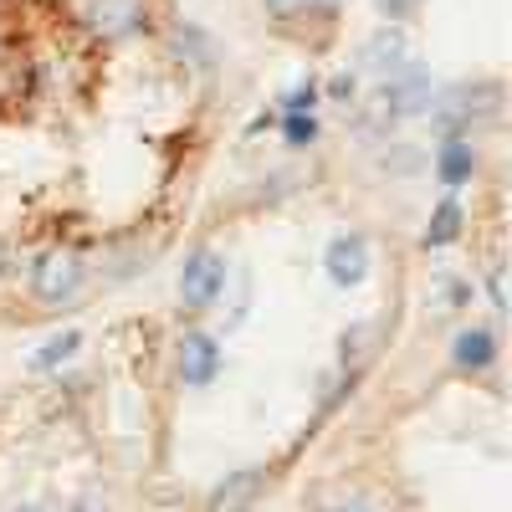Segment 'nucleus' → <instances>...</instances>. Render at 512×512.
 <instances>
[{
	"mask_svg": "<svg viewBox=\"0 0 512 512\" xmlns=\"http://www.w3.org/2000/svg\"><path fill=\"white\" fill-rule=\"evenodd\" d=\"M82 282H88V267H82L77 251H41L36 256V272H31V292L41 297V303H72V297L82 292Z\"/></svg>",
	"mask_w": 512,
	"mask_h": 512,
	"instance_id": "f257e3e1",
	"label": "nucleus"
},
{
	"mask_svg": "<svg viewBox=\"0 0 512 512\" xmlns=\"http://www.w3.org/2000/svg\"><path fill=\"white\" fill-rule=\"evenodd\" d=\"M221 287H226V256H221V251L200 246L195 256H185V272H180L185 308H210V303L221 297Z\"/></svg>",
	"mask_w": 512,
	"mask_h": 512,
	"instance_id": "f03ea898",
	"label": "nucleus"
},
{
	"mask_svg": "<svg viewBox=\"0 0 512 512\" xmlns=\"http://www.w3.org/2000/svg\"><path fill=\"white\" fill-rule=\"evenodd\" d=\"M82 21L103 41H123L144 26V0H82Z\"/></svg>",
	"mask_w": 512,
	"mask_h": 512,
	"instance_id": "7ed1b4c3",
	"label": "nucleus"
},
{
	"mask_svg": "<svg viewBox=\"0 0 512 512\" xmlns=\"http://www.w3.org/2000/svg\"><path fill=\"white\" fill-rule=\"evenodd\" d=\"M323 267H328V277L338 287H359L369 277V241L359 231H338L328 241V251H323Z\"/></svg>",
	"mask_w": 512,
	"mask_h": 512,
	"instance_id": "20e7f679",
	"label": "nucleus"
},
{
	"mask_svg": "<svg viewBox=\"0 0 512 512\" xmlns=\"http://www.w3.org/2000/svg\"><path fill=\"white\" fill-rule=\"evenodd\" d=\"M216 374H221V344H216L210 333L190 328V333L180 338V379L190 384V390H205Z\"/></svg>",
	"mask_w": 512,
	"mask_h": 512,
	"instance_id": "39448f33",
	"label": "nucleus"
},
{
	"mask_svg": "<svg viewBox=\"0 0 512 512\" xmlns=\"http://www.w3.org/2000/svg\"><path fill=\"white\" fill-rule=\"evenodd\" d=\"M451 364L456 369H472V374L492 369L497 364V333L492 328H461L451 338Z\"/></svg>",
	"mask_w": 512,
	"mask_h": 512,
	"instance_id": "423d86ee",
	"label": "nucleus"
},
{
	"mask_svg": "<svg viewBox=\"0 0 512 512\" xmlns=\"http://www.w3.org/2000/svg\"><path fill=\"white\" fill-rule=\"evenodd\" d=\"M436 175H441V185H466V180H472L477 175V149L472 144H466V139H441V149H436Z\"/></svg>",
	"mask_w": 512,
	"mask_h": 512,
	"instance_id": "0eeeda50",
	"label": "nucleus"
},
{
	"mask_svg": "<svg viewBox=\"0 0 512 512\" xmlns=\"http://www.w3.org/2000/svg\"><path fill=\"white\" fill-rule=\"evenodd\" d=\"M262 472H231L216 492H210V507H216V512H241V507H251V497L256 492H262Z\"/></svg>",
	"mask_w": 512,
	"mask_h": 512,
	"instance_id": "6e6552de",
	"label": "nucleus"
},
{
	"mask_svg": "<svg viewBox=\"0 0 512 512\" xmlns=\"http://www.w3.org/2000/svg\"><path fill=\"white\" fill-rule=\"evenodd\" d=\"M77 349H82V333H77V328H67V333H57V338H47V344H41V349H36V354H31L26 364H31L36 374H47V369H57V364H67V359H72Z\"/></svg>",
	"mask_w": 512,
	"mask_h": 512,
	"instance_id": "1a4fd4ad",
	"label": "nucleus"
},
{
	"mask_svg": "<svg viewBox=\"0 0 512 512\" xmlns=\"http://www.w3.org/2000/svg\"><path fill=\"white\" fill-rule=\"evenodd\" d=\"M369 67L384 72V77L400 72V67H405V36H400V31H379V36L369 41Z\"/></svg>",
	"mask_w": 512,
	"mask_h": 512,
	"instance_id": "9d476101",
	"label": "nucleus"
},
{
	"mask_svg": "<svg viewBox=\"0 0 512 512\" xmlns=\"http://www.w3.org/2000/svg\"><path fill=\"white\" fill-rule=\"evenodd\" d=\"M456 236H461V205L441 200V210L431 216V226H425V246H451Z\"/></svg>",
	"mask_w": 512,
	"mask_h": 512,
	"instance_id": "9b49d317",
	"label": "nucleus"
},
{
	"mask_svg": "<svg viewBox=\"0 0 512 512\" xmlns=\"http://www.w3.org/2000/svg\"><path fill=\"white\" fill-rule=\"evenodd\" d=\"M282 134H287V144L303 149V144L318 139V118H313V113H287V118H282Z\"/></svg>",
	"mask_w": 512,
	"mask_h": 512,
	"instance_id": "f8f14e48",
	"label": "nucleus"
},
{
	"mask_svg": "<svg viewBox=\"0 0 512 512\" xmlns=\"http://www.w3.org/2000/svg\"><path fill=\"white\" fill-rule=\"evenodd\" d=\"M313 103H318V82H303V88H297V93H287V113H313Z\"/></svg>",
	"mask_w": 512,
	"mask_h": 512,
	"instance_id": "ddd939ff",
	"label": "nucleus"
},
{
	"mask_svg": "<svg viewBox=\"0 0 512 512\" xmlns=\"http://www.w3.org/2000/svg\"><path fill=\"white\" fill-rule=\"evenodd\" d=\"M384 21H405L410 11H420V0H374Z\"/></svg>",
	"mask_w": 512,
	"mask_h": 512,
	"instance_id": "4468645a",
	"label": "nucleus"
},
{
	"mask_svg": "<svg viewBox=\"0 0 512 512\" xmlns=\"http://www.w3.org/2000/svg\"><path fill=\"white\" fill-rule=\"evenodd\" d=\"M262 6H267L272 16H297V11H308V6H318V0H262ZM323 6H333V0H323Z\"/></svg>",
	"mask_w": 512,
	"mask_h": 512,
	"instance_id": "2eb2a0df",
	"label": "nucleus"
},
{
	"mask_svg": "<svg viewBox=\"0 0 512 512\" xmlns=\"http://www.w3.org/2000/svg\"><path fill=\"white\" fill-rule=\"evenodd\" d=\"M328 512H379V507H374L369 497H359V492H354V497H338V502H328Z\"/></svg>",
	"mask_w": 512,
	"mask_h": 512,
	"instance_id": "dca6fc26",
	"label": "nucleus"
},
{
	"mask_svg": "<svg viewBox=\"0 0 512 512\" xmlns=\"http://www.w3.org/2000/svg\"><path fill=\"white\" fill-rule=\"evenodd\" d=\"M328 98L349 103V98H354V77H349V72H344V77H333V82H328Z\"/></svg>",
	"mask_w": 512,
	"mask_h": 512,
	"instance_id": "f3484780",
	"label": "nucleus"
},
{
	"mask_svg": "<svg viewBox=\"0 0 512 512\" xmlns=\"http://www.w3.org/2000/svg\"><path fill=\"white\" fill-rule=\"evenodd\" d=\"M72 512H108V507H103L98 492H88V497H77V502H72Z\"/></svg>",
	"mask_w": 512,
	"mask_h": 512,
	"instance_id": "a211bd4d",
	"label": "nucleus"
},
{
	"mask_svg": "<svg viewBox=\"0 0 512 512\" xmlns=\"http://www.w3.org/2000/svg\"><path fill=\"white\" fill-rule=\"evenodd\" d=\"M16 512H41V507H16Z\"/></svg>",
	"mask_w": 512,
	"mask_h": 512,
	"instance_id": "6ab92c4d",
	"label": "nucleus"
}]
</instances>
